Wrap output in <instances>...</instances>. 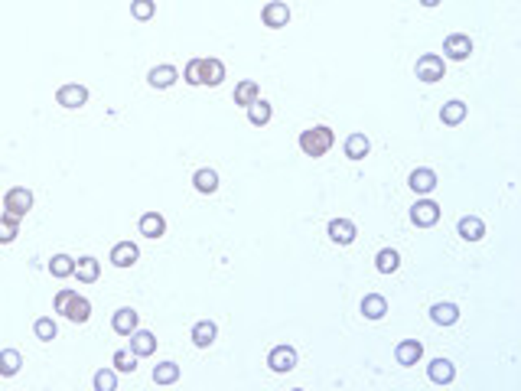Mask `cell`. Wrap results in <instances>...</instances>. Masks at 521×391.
I'll return each instance as SVG.
<instances>
[{"label": "cell", "mask_w": 521, "mask_h": 391, "mask_svg": "<svg viewBox=\"0 0 521 391\" xmlns=\"http://www.w3.org/2000/svg\"><path fill=\"white\" fill-rule=\"evenodd\" d=\"M473 53V39L466 33H453L443 39V59H453V63H463Z\"/></svg>", "instance_id": "obj_5"}, {"label": "cell", "mask_w": 521, "mask_h": 391, "mask_svg": "<svg viewBox=\"0 0 521 391\" xmlns=\"http://www.w3.org/2000/svg\"><path fill=\"white\" fill-rule=\"evenodd\" d=\"M33 333H37V339H43V342H53V339L59 336V326H55L53 316H39V320L33 323Z\"/></svg>", "instance_id": "obj_34"}, {"label": "cell", "mask_w": 521, "mask_h": 391, "mask_svg": "<svg viewBox=\"0 0 521 391\" xmlns=\"http://www.w3.org/2000/svg\"><path fill=\"white\" fill-rule=\"evenodd\" d=\"M111 329H114L117 336H131L137 329V313L131 310V307H121V310L111 316Z\"/></svg>", "instance_id": "obj_16"}, {"label": "cell", "mask_w": 521, "mask_h": 391, "mask_svg": "<svg viewBox=\"0 0 521 391\" xmlns=\"http://www.w3.org/2000/svg\"><path fill=\"white\" fill-rule=\"evenodd\" d=\"M157 0H131V17L134 20H153Z\"/></svg>", "instance_id": "obj_36"}, {"label": "cell", "mask_w": 521, "mask_h": 391, "mask_svg": "<svg viewBox=\"0 0 521 391\" xmlns=\"http://www.w3.org/2000/svg\"><path fill=\"white\" fill-rule=\"evenodd\" d=\"M114 388H117V372L101 368V372L95 375V391H114Z\"/></svg>", "instance_id": "obj_38"}, {"label": "cell", "mask_w": 521, "mask_h": 391, "mask_svg": "<svg viewBox=\"0 0 521 391\" xmlns=\"http://www.w3.org/2000/svg\"><path fill=\"white\" fill-rule=\"evenodd\" d=\"M75 300V290H59L55 293V300H53V307H55V313H62L65 316V310H69V303Z\"/></svg>", "instance_id": "obj_40"}, {"label": "cell", "mask_w": 521, "mask_h": 391, "mask_svg": "<svg viewBox=\"0 0 521 391\" xmlns=\"http://www.w3.org/2000/svg\"><path fill=\"white\" fill-rule=\"evenodd\" d=\"M411 222L417 229H433V225L440 222V205L433 203V199H421V203L411 209Z\"/></svg>", "instance_id": "obj_6"}, {"label": "cell", "mask_w": 521, "mask_h": 391, "mask_svg": "<svg viewBox=\"0 0 521 391\" xmlns=\"http://www.w3.org/2000/svg\"><path fill=\"white\" fill-rule=\"evenodd\" d=\"M258 98H260V89H258V82L244 79V82H238V85H235V105L248 108V105H251V101H258Z\"/></svg>", "instance_id": "obj_27"}, {"label": "cell", "mask_w": 521, "mask_h": 391, "mask_svg": "<svg viewBox=\"0 0 521 391\" xmlns=\"http://www.w3.org/2000/svg\"><path fill=\"white\" fill-rule=\"evenodd\" d=\"M270 117H274V108H270L264 98H258V101H251V105H248V121H251L254 127H264Z\"/></svg>", "instance_id": "obj_28"}, {"label": "cell", "mask_w": 521, "mask_h": 391, "mask_svg": "<svg viewBox=\"0 0 521 391\" xmlns=\"http://www.w3.org/2000/svg\"><path fill=\"white\" fill-rule=\"evenodd\" d=\"M355 235H359V231H355V222H352V219H333V222H329V238H333L336 245H352Z\"/></svg>", "instance_id": "obj_14"}, {"label": "cell", "mask_w": 521, "mask_h": 391, "mask_svg": "<svg viewBox=\"0 0 521 391\" xmlns=\"http://www.w3.org/2000/svg\"><path fill=\"white\" fill-rule=\"evenodd\" d=\"M333 141H336V134L329 131V127L316 124V127H310V131L300 134V150H303L306 157H326L329 147H333Z\"/></svg>", "instance_id": "obj_1"}, {"label": "cell", "mask_w": 521, "mask_h": 391, "mask_svg": "<svg viewBox=\"0 0 521 391\" xmlns=\"http://www.w3.org/2000/svg\"><path fill=\"white\" fill-rule=\"evenodd\" d=\"M55 101L62 108H81L88 101V89L85 85H62V89L55 91Z\"/></svg>", "instance_id": "obj_11"}, {"label": "cell", "mask_w": 521, "mask_h": 391, "mask_svg": "<svg viewBox=\"0 0 521 391\" xmlns=\"http://www.w3.org/2000/svg\"><path fill=\"white\" fill-rule=\"evenodd\" d=\"M192 186H196L202 196H212V193L218 189V173H216L212 167L196 169V177H192Z\"/></svg>", "instance_id": "obj_24"}, {"label": "cell", "mask_w": 521, "mask_h": 391, "mask_svg": "<svg viewBox=\"0 0 521 391\" xmlns=\"http://www.w3.org/2000/svg\"><path fill=\"white\" fill-rule=\"evenodd\" d=\"M49 274L53 277H72L75 274V258H69V255H55L53 261H49Z\"/></svg>", "instance_id": "obj_33"}, {"label": "cell", "mask_w": 521, "mask_h": 391, "mask_svg": "<svg viewBox=\"0 0 521 391\" xmlns=\"http://www.w3.org/2000/svg\"><path fill=\"white\" fill-rule=\"evenodd\" d=\"M456 378V365L449 362V359H433L430 362V382L433 385H453Z\"/></svg>", "instance_id": "obj_17"}, {"label": "cell", "mask_w": 521, "mask_h": 391, "mask_svg": "<svg viewBox=\"0 0 521 391\" xmlns=\"http://www.w3.org/2000/svg\"><path fill=\"white\" fill-rule=\"evenodd\" d=\"M176 79H180L176 65H153V69L147 72V82H150L153 89H173Z\"/></svg>", "instance_id": "obj_12"}, {"label": "cell", "mask_w": 521, "mask_h": 391, "mask_svg": "<svg viewBox=\"0 0 521 391\" xmlns=\"http://www.w3.org/2000/svg\"><path fill=\"white\" fill-rule=\"evenodd\" d=\"M268 365H270V372H277V375H287L297 368V349L294 346H274L270 349V356H268Z\"/></svg>", "instance_id": "obj_4"}, {"label": "cell", "mask_w": 521, "mask_h": 391, "mask_svg": "<svg viewBox=\"0 0 521 391\" xmlns=\"http://www.w3.org/2000/svg\"><path fill=\"white\" fill-rule=\"evenodd\" d=\"M407 183H411L414 193L427 196V193H433V189H437V173H433V169H427V167H421V169H414Z\"/></svg>", "instance_id": "obj_18"}, {"label": "cell", "mask_w": 521, "mask_h": 391, "mask_svg": "<svg viewBox=\"0 0 521 391\" xmlns=\"http://www.w3.org/2000/svg\"><path fill=\"white\" fill-rule=\"evenodd\" d=\"M362 313H365V320H381L388 313V300L381 293H365V300H362Z\"/></svg>", "instance_id": "obj_25"}, {"label": "cell", "mask_w": 521, "mask_h": 391, "mask_svg": "<svg viewBox=\"0 0 521 391\" xmlns=\"http://www.w3.org/2000/svg\"><path fill=\"white\" fill-rule=\"evenodd\" d=\"M430 320L437 326H453L459 320V307L456 303H433L430 307Z\"/></svg>", "instance_id": "obj_22"}, {"label": "cell", "mask_w": 521, "mask_h": 391, "mask_svg": "<svg viewBox=\"0 0 521 391\" xmlns=\"http://www.w3.org/2000/svg\"><path fill=\"white\" fill-rule=\"evenodd\" d=\"M65 316H69L72 323H88L91 320V300H88V297H79V293H75V300L69 303Z\"/></svg>", "instance_id": "obj_30"}, {"label": "cell", "mask_w": 521, "mask_h": 391, "mask_svg": "<svg viewBox=\"0 0 521 391\" xmlns=\"http://www.w3.org/2000/svg\"><path fill=\"white\" fill-rule=\"evenodd\" d=\"M98 274H101L98 258H91V255H85V258L75 261V277H79L81 284H95V281H98Z\"/></svg>", "instance_id": "obj_19"}, {"label": "cell", "mask_w": 521, "mask_h": 391, "mask_svg": "<svg viewBox=\"0 0 521 391\" xmlns=\"http://www.w3.org/2000/svg\"><path fill=\"white\" fill-rule=\"evenodd\" d=\"M153 382H157V385L180 382V365H176V362H160L157 368H153Z\"/></svg>", "instance_id": "obj_32"}, {"label": "cell", "mask_w": 521, "mask_h": 391, "mask_svg": "<svg viewBox=\"0 0 521 391\" xmlns=\"http://www.w3.org/2000/svg\"><path fill=\"white\" fill-rule=\"evenodd\" d=\"M375 267L381 271V274H395L397 267H401V258H397V251H395V248H381V251H378V258H375Z\"/></svg>", "instance_id": "obj_31"}, {"label": "cell", "mask_w": 521, "mask_h": 391, "mask_svg": "<svg viewBox=\"0 0 521 391\" xmlns=\"http://www.w3.org/2000/svg\"><path fill=\"white\" fill-rule=\"evenodd\" d=\"M20 365H23V356L17 349H0V375L4 378H13L20 372Z\"/></svg>", "instance_id": "obj_29"}, {"label": "cell", "mask_w": 521, "mask_h": 391, "mask_svg": "<svg viewBox=\"0 0 521 391\" xmlns=\"http://www.w3.org/2000/svg\"><path fill=\"white\" fill-rule=\"evenodd\" d=\"M423 7H440V0H421Z\"/></svg>", "instance_id": "obj_41"}, {"label": "cell", "mask_w": 521, "mask_h": 391, "mask_svg": "<svg viewBox=\"0 0 521 391\" xmlns=\"http://www.w3.org/2000/svg\"><path fill=\"white\" fill-rule=\"evenodd\" d=\"M414 75L423 82V85H433V82H440L443 75H447V63H443V56L437 53H427L417 59V65H414Z\"/></svg>", "instance_id": "obj_2"}, {"label": "cell", "mask_w": 521, "mask_h": 391, "mask_svg": "<svg viewBox=\"0 0 521 391\" xmlns=\"http://www.w3.org/2000/svg\"><path fill=\"white\" fill-rule=\"evenodd\" d=\"M4 209H7V215H13V219H23V215L33 209V193L23 186H13L4 196Z\"/></svg>", "instance_id": "obj_3"}, {"label": "cell", "mask_w": 521, "mask_h": 391, "mask_svg": "<svg viewBox=\"0 0 521 391\" xmlns=\"http://www.w3.org/2000/svg\"><path fill=\"white\" fill-rule=\"evenodd\" d=\"M140 235L144 238H163L166 235V219L160 212H144L140 215Z\"/></svg>", "instance_id": "obj_15"}, {"label": "cell", "mask_w": 521, "mask_h": 391, "mask_svg": "<svg viewBox=\"0 0 521 391\" xmlns=\"http://www.w3.org/2000/svg\"><path fill=\"white\" fill-rule=\"evenodd\" d=\"M137 258H140V248H137L134 241H117L114 248H111V264L114 267H134Z\"/></svg>", "instance_id": "obj_8"}, {"label": "cell", "mask_w": 521, "mask_h": 391, "mask_svg": "<svg viewBox=\"0 0 521 391\" xmlns=\"http://www.w3.org/2000/svg\"><path fill=\"white\" fill-rule=\"evenodd\" d=\"M260 20H264V27H270V30H284L290 23V7L284 0H270V4H264V10H260Z\"/></svg>", "instance_id": "obj_7"}, {"label": "cell", "mask_w": 521, "mask_h": 391, "mask_svg": "<svg viewBox=\"0 0 521 391\" xmlns=\"http://www.w3.org/2000/svg\"><path fill=\"white\" fill-rule=\"evenodd\" d=\"M131 352H134L137 359L153 356V352H157V336L147 333V329H134V333H131Z\"/></svg>", "instance_id": "obj_9"}, {"label": "cell", "mask_w": 521, "mask_h": 391, "mask_svg": "<svg viewBox=\"0 0 521 391\" xmlns=\"http://www.w3.org/2000/svg\"><path fill=\"white\" fill-rule=\"evenodd\" d=\"M423 356V346H421V339H401L395 349V359L397 365H417Z\"/></svg>", "instance_id": "obj_10"}, {"label": "cell", "mask_w": 521, "mask_h": 391, "mask_svg": "<svg viewBox=\"0 0 521 391\" xmlns=\"http://www.w3.org/2000/svg\"><path fill=\"white\" fill-rule=\"evenodd\" d=\"M369 150H371V143L365 134H349V137H345V157H349V160H365Z\"/></svg>", "instance_id": "obj_21"}, {"label": "cell", "mask_w": 521, "mask_h": 391, "mask_svg": "<svg viewBox=\"0 0 521 391\" xmlns=\"http://www.w3.org/2000/svg\"><path fill=\"white\" fill-rule=\"evenodd\" d=\"M440 121L449 127H456L466 121V101H459V98H453V101H447V105L440 108Z\"/></svg>", "instance_id": "obj_20"}, {"label": "cell", "mask_w": 521, "mask_h": 391, "mask_svg": "<svg viewBox=\"0 0 521 391\" xmlns=\"http://www.w3.org/2000/svg\"><path fill=\"white\" fill-rule=\"evenodd\" d=\"M216 336H218V329L212 320H199L196 326H192V342H196L199 349H209L216 342Z\"/></svg>", "instance_id": "obj_23"}, {"label": "cell", "mask_w": 521, "mask_h": 391, "mask_svg": "<svg viewBox=\"0 0 521 391\" xmlns=\"http://www.w3.org/2000/svg\"><path fill=\"white\" fill-rule=\"evenodd\" d=\"M183 75H186L189 85H202V59H189Z\"/></svg>", "instance_id": "obj_39"}, {"label": "cell", "mask_w": 521, "mask_h": 391, "mask_svg": "<svg viewBox=\"0 0 521 391\" xmlns=\"http://www.w3.org/2000/svg\"><path fill=\"white\" fill-rule=\"evenodd\" d=\"M225 82V63L222 59H202V85H222Z\"/></svg>", "instance_id": "obj_26"}, {"label": "cell", "mask_w": 521, "mask_h": 391, "mask_svg": "<svg viewBox=\"0 0 521 391\" xmlns=\"http://www.w3.org/2000/svg\"><path fill=\"white\" fill-rule=\"evenodd\" d=\"M20 235V219H13V215H0V245H10V241Z\"/></svg>", "instance_id": "obj_35"}, {"label": "cell", "mask_w": 521, "mask_h": 391, "mask_svg": "<svg viewBox=\"0 0 521 391\" xmlns=\"http://www.w3.org/2000/svg\"><path fill=\"white\" fill-rule=\"evenodd\" d=\"M456 231L463 241H479L485 235V222L479 219V215H463L456 222Z\"/></svg>", "instance_id": "obj_13"}, {"label": "cell", "mask_w": 521, "mask_h": 391, "mask_svg": "<svg viewBox=\"0 0 521 391\" xmlns=\"http://www.w3.org/2000/svg\"><path fill=\"white\" fill-rule=\"evenodd\" d=\"M111 362H114V372H134L137 368V356L134 352H127V349H117Z\"/></svg>", "instance_id": "obj_37"}]
</instances>
